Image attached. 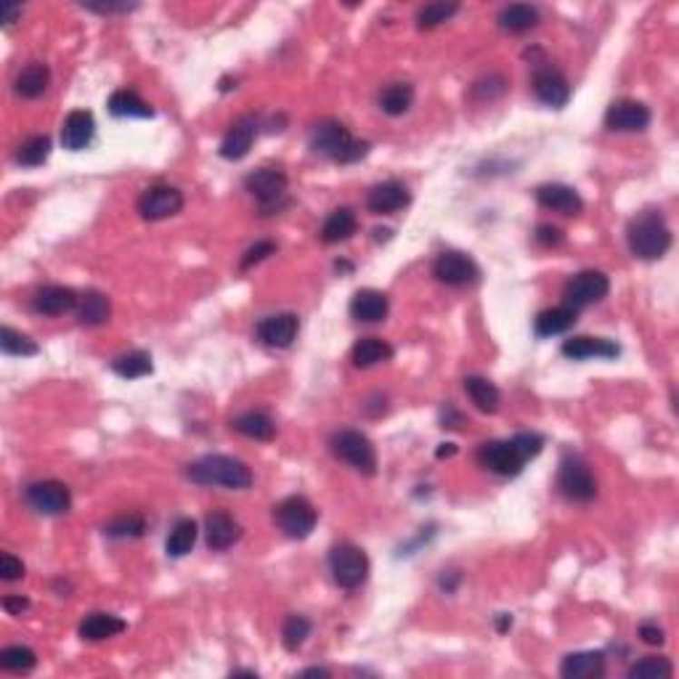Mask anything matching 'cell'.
Instances as JSON below:
<instances>
[{
  "label": "cell",
  "mask_w": 679,
  "mask_h": 679,
  "mask_svg": "<svg viewBox=\"0 0 679 679\" xmlns=\"http://www.w3.org/2000/svg\"><path fill=\"white\" fill-rule=\"evenodd\" d=\"M186 476L200 486H221L231 491H244L252 486V470L241 459L226 454H207L194 465H189Z\"/></svg>",
  "instance_id": "1"
},
{
  "label": "cell",
  "mask_w": 679,
  "mask_h": 679,
  "mask_svg": "<svg viewBox=\"0 0 679 679\" xmlns=\"http://www.w3.org/2000/svg\"><path fill=\"white\" fill-rule=\"evenodd\" d=\"M626 241H629V250L635 258L661 261L672 247V229L666 226L664 215H658L655 210H647L629 223Z\"/></svg>",
  "instance_id": "2"
},
{
  "label": "cell",
  "mask_w": 679,
  "mask_h": 679,
  "mask_svg": "<svg viewBox=\"0 0 679 679\" xmlns=\"http://www.w3.org/2000/svg\"><path fill=\"white\" fill-rule=\"evenodd\" d=\"M330 571L342 589H359L369 576V557L361 546L350 542L335 544L330 549Z\"/></svg>",
  "instance_id": "3"
},
{
  "label": "cell",
  "mask_w": 679,
  "mask_h": 679,
  "mask_svg": "<svg viewBox=\"0 0 679 679\" xmlns=\"http://www.w3.org/2000/svg\"><path fill=\"white\" fill-rule=\"evenodd\" d=\"M332 454L348 462L353 470L364 473V476H374L377 473V454H374L372 441L359 433V430H340L332 436Z\"/></svg>",
  "instance_id": "4"
},
{
  "label": "cell",
  "mask_w": 679,
  "mask_h": 679,
  "mask_svg": "<svg viewBox=\"0 0 679 679\" xmlns=\"http://www.w3.org/2000/svg\"><path fill=\"white\" fill-rule=\"evenodd\" d=\"M273 520L284 531V536L308 539L316 528L319 512L306 497H287L284 502H279V507L273 509Z\"/></svg>",
  "instance_id": "5"
},
{
  "label": "cell",
  "mask_w": 679,
  "mask_h": 679,
  "mask_svg": "<svg viewBox=\"0 0 679 679\" xmlns=\"http://www.w3.org/2000/svg\"><path fill=\"white\" fill-rule=\"evenodd\" d=\"M557 488L566 499L571 502H592L597 497V480L589 473V467L568 454L563 462H560V470H557Z\"/></svg>",
  "instance_id": "6"
},
{
  "label": "cell",
  "mask_w": 679,
  "mask_h": 679,
  "mask_svg": "<svg viewBox=\"0 0 679 679\" xmlns=\"http://www.w3.org/2000/svg\"><path fill=\"white\" fill-rule=\"evenodd\" d=\"M181 210H183V194L181 189L168 186V183L149 186L138 197V212L143 221H165V218L178 215Z\"/></svg>",
  "instance_id": "7"
},
{
  "label": "cell",
  "mask_w": 679,
  "mask_h": 679,
  "mask_svg": "<svg viewBox=\"0 0 679 679\" xmlns=\"http://www.w3.org/2000/svg\"><path fill=\"white\" fill-rule=\"evenodd\" d=\"M27 505L40 515H64L72 507V494L62 480H37L27 486Z\"/></svg>",
  "instance_id": "8"
},
{
  "label": "cell",
  "mask_w": 679,
  "mask_h": 679,
  "mask_svg": "<svg viewBox=\"0 0 679 679\" xmlns=\"http://www.w3.org/2000/svg\"><path fill=\"white\" fill-rule=\"evenodd\" d=\"M244 189L261 202V207H279L287 197V175L279 168H258L244 178Z\"/></svg>",
  "instance_id": "9"
},
{
  "label": "cell",
  "mask_w": 679,
  "mask_h": 679,
  "mask_svg": "<svg viewBox=\"0 0 679 679\" xmlns=\"http://www.w3.org/2000/svg\"><path fill=\"white\" fill-rule=\"evenodd\" d=\"M611 292V279L603 271H581L566 284V306L586 308L600 303Z\"/></svg>",
  "instance_id": "10"
},
{
  "label": "cell",
  "mask_w": 679,
  "mask_h": 679,
  "mask_svg": "<svg viewBox=\"0 0 679 679\" xmlns=\"http://www.w3.org/2000/svg\"><path fill=\"white\" fill-rule=\"evenodd\" d=\"M353 141L356 138L350 136V131L338 120H324L310 131V149L319 157H327V160H335V162H342V157H345V152L350 149Z\"/></svg>",
  "instance_id": "11"
},
{
  "label": "cell",
  "mask_w": 679,
  "mask_h": 679,
  "mask_svg": "<svg viewBox=\"0 0 679 679\" xmlns=\"http://www.w3.org/2000/svg\"><path fill=\"white\" fill-rule=\"evenodd\" d=\"M477 462H480L486 470H491V473L505 477L520 476V473H523V465H526V459H523L520 451L515 448L512 438H509V441L483 443V446L477 448Z\"/></svg>",
  "instance_id": "12"
},
{
  "label": "cell",
  "mask_w": 679,
  "mask_h": 679,
  "mask_svg": "<svg viewBox=\"0 0 679 679\" xmlns=\"http://www.w3.org/2000/svg\"><path fill=\"white\" fill-rule=\"evenodd\" d=\"M436 279L446 287H473L480 279V269L465 252H441L433 263Z\"/></svg>",
  "instance_id": "13"
},
{
  "label": "cell",
  "mask_w": 679,
  "mask_h": 679,
  "mask_svg": "<svg viewBox=\"0 0 679 679\" xmlns=\"http://www.w3.org/2000/svg\"><path fill=\"white\" fill-rule=\"evenodd\" d=\"M605 125L608 131H615V133H640L650 125V109L635 99L613 102L605 112Z\"/></svg>",
  "instance_id": "14"
},
{
  "label": "cell",
  "mask_w": 679,
  "mask_h": 679,
  "mask_svg": "<svg viewBox=\"0 0 679 679\" xmlns=\"http://www.w3.org/2000/svg\"><path fill=\"white\" fill-rule=\"evenodd\" d=\"M534 93L536 99L552 109H563L571 102V85L563 72L555 67H536L534 69Z\"/></svg>",
  "instance_id": "15"
},
{
  "label": "cell",
  "mask_w": 679,
  "mask_h": 679,
  "mask_svg": "<svg viewBox=\"0 0 679 679\" xmlns=\"http://www.w3.org/2000/svg\"><path fill=\"white\" fill-rule=\"evenodd\" d=\"M255 136H258V120L252 114L247 117H239L237 123L226 131V136L221 141V157L229 160V162H237V160H244L255 143Z\"/></svg>",
  "instance_id": "16"
},
{
  "label": "cell",
  "mask_w": 679,
  "mask_h": 679,
  "mask_svg": "<svg viewBox=\"0 0 679 679\" xmlns=\"http://www.w3.org/2000/svg\"><path fill=\"white\" fill-rule=\"evenodd\" d=\"M239 539H241V526H239L229 512L218 509V512L207 515V520H204V542H207V546L212 552H226Z\"/></svg>",
  "instance_id": "17"
},
{
  "label": "cell",
  "mask_w": 679,
  "mask_h": 679,
  "mask_svg": "<svg viewBox=\"0 0 679 679\" xmlns=\"http://www.w3.org/2000/svg\"><path fill=\"white\" fill-rule=\"evenodd\" d=\"M298 330H300V321L295 313H273L258 324V338L269 348H290L298 338Z\"/></svg>",
  "instance_id": "18"
},
{
  "label": "cell",
  "mask_w": 679,
  "mask_h": 679,
  "mask_svg": "<svg viewBox=\"0 0 679 679\" xmlns=\"http://www.w3.org/2000/svg\"><path fill=\"white\" fill-rule=\"evenodd\" d=\"M96 136V120L88 109H74L69 112L64 125H62V143L69 152H83Z\"/></svg>",
  "instance_id": "19"
},
{
  "label": "cell",
  "mask_w": 679,
  "mask_h": 679,
  "mask_svg": "<svg viewBox=\"0 0 679 679\" xmlns=\"http://www.w3.org/2000/svg\"><path fill=\"white\" fill-rule=\"evenodd\" d=\"M408 189L401 181H385L377 183L369 197H367V207L372 210L374 215H393L399 210H404L408 204Z\"/></svg>",
  "instance_id": "20"
},
{
  "label": "cell",
  "mask_w": 679,
  "mask_h": 679,
  "mask_svg": "<svg viewBox=\"0 0 679 679\" xmlns=\"http://www.w3.org/2000/svg\"><path fill=\"white\" fill-rule=\"evenodd\" d=\"M77 303H80L77 292L64 284H48L37 290L33 298V308L43 316H62V313H69Z\"/></svg>",
  "instance_id": "21"
},
{
  "label": "cell",
  "mask_w": 679,
  "mask_h": 679,
  "mask_svg": "<svg viewBox=\"0 0 679 679\" xmlns=\"http://www.w3.org/2000/svg\"><path fill=\"white\" fill-rule=\"evenodd\" d=\"M536 202L546 207V210H555V212H563V215H578L584 210V200L578 197L576 189L566 186V183H544L536 189Z\"/></svg>",
  "instance_id": "22"
},
{
  "label": "cell",
  "mask_w": 679,
  "mask_h": 679,
  "mask_svg": "<svg viewBox=\"0 0 679 679\" xmlns=\"http://www.w3.org/2000/svg\"><path fill=\"white\" fill-rule=\"evenodd\" d=\"M388 310H390V300L385 292L379 290H359L353 298H350V316L356 321H364V324H377V321H385L388 319Z\"/></svg>",
  "instance_id": "23"
},
{
  "label": "cell",
  "mask_w": 679,
  "mask_h": 679,
  "mask_svg": "<svg viewBox=\"0 0 679 679\" xmlns=\"http://www.w3.org/2000/svg\"><path fill=\"white\" fill-rule=\"evenodd\" d=\"M621 353L618 342L608 338H571L563 342V356L574 359V361H584V359H615Z\"/></svg>",
  "instance_id": "24"
},
{
  "label": "cell",
  "mask_w": 679,
  "mask_h": 679,
  "mask_svg": "<svg viewBox=\"0 0 679 679\" xmlns=\"http://www.w3.org/2000/svg\"><path fill=\"white\" fill-rule=\"evenodd\" d=\"M605 672V655L600 650H581L571 653L560 664V674L566 679H595Z\"/></svg>",
  "instance_id": "25"
},
{
  "label": "cell",
  "mask_w": 679,
  "mask_h": 679,
  "mask_svg": "<svg viewBox=\"0 0 679 679\" xmlns=\"http://www.w3.org/2000/svg\"><path fill=\"white\" fill-rule=\"evenodd\" d=\"M128 629V624L120 615L112 613H91L83 618L80 624V637L88 643H102V640H112L117 635H123Z\"/></svg>",
  "instance_id": "26"
},
{
  "label": "cell",
  "mask_w": 679,
  "mask_h": 679,
  "mask_svg": "<svg viewBox=\"0 0 679 679\" xmlns=\"http://www.w3.org/2000/svg\"><path fill=\"white\" fill-rule=\"evenodd\" d=\"M48 83H51V69L45 67L43 62H33L16 74L14 91H16V96L33 102V99H40L48 91Z\"/></svg>",
  "instance_id": "27"
},
{
  "label": "cell",
  "mask_w": 679,
  "mask_h": 679,
  "mask_svg": "<svg viewBox=\"0 0 679 679\" xmlns=\"http://www.w3.org/2000/svg\"><path fill=\"white\" fill-rule=\"evenodd\" d=\"M576 308L571 306H555L542 310L534 321V332L539 338H555V335H563L568 332L574 324H576Z\"/></svg>",
  "instance_id": "28"
},
{
  "label": "cell",
  "mask_w": 679,
  "mask_h": 679,
  "mask_svg": "<svg viewBox=\"0 0 679 679\" xmlns=\"http://www.w3.org/2000/svg\"><path fill=\"white\" fill-rule=\"evenodd\" d=\"M499 27L509 34H523L539 25V11L528 3H509L497 16Z\"/></svg>",
  "instance_id": "29"
},
{
  "label": "cell",
  "mask_w": 679,
  "mask_h": 679,
  "mask_svg": "<svg viewBox=\"0 0 679 679\" xmlns=\"http://www.w3.org/2000/svg\"><path fill=\"white\" fill-rule=\"evenodd\" d=\"M393 359V345H388L385 340L379 338H364L359 340L350 350V361L359 369H369L377 364H385Z\"/></svg>",
  "instance_id": "30"
},
{
  "label": "cell",
  "mask_w": 679,
  "mask_h": 679,
  "mask_svg": "<svg viewBox=\"0 0 679 679\" xmlns=\"http://www.w3.org/2000/svg\"><path fill=\"white\" fill-rule=\"evenodd\" d=\"M465 393L470 396V401L476 404V408H480L483 414H497L499 411V404H502V393L499 388L486 379V377H465Z\"/></svg>",
  "instance_id": "31"
},
{
  "label": "cell",
  "mask_w": 679,
  "mask_h": 679,
  "mask_svg": "<svg viewBox=\"0 0 679 679\" xmlns=\"http://www.w3.org/2000/svg\"><path fill=\"white\" fill-rule=\"evenodd\" d=\"M359 229V218L350 207H340L335 210L327 221H324V229H321V241L324 244H340V241H348V239L356 234Z\"/></svg>",
  "instance_id": "32"
},
{
  "label": "cell",
  "mask_w": 679,
  "mask_h": 679,
  "mask_svg": "<svg viewBox=\"0 0 679 679\" xmlns=\"http://www.w3.org/2000/svg\"><path fill=\"white\" fill-rule=\"evenodd\" d=\"M231 425L237 433H241L244 438H252V441H271L276 436V425L266 411H244Z\"/></svg>",
  "instance_id": "33"
},
{
  "label": "cell",
  "mask_w": 679,
  "mask_h": 679,
  "mask_svg": "<svg viewBox=\"0 0 679 679\" xmlns=\"http://www.w3.org/2000/svg\"><path fill=\"white\" fill-rule=\"evenodd\" d=\"M109 316H112V303H109L106 295L91 290V292H85L80 298V310H77L80 324H85V327H102V324L109 321Z\"/></svg>",
  "instance_id": "34"
},
{
  "label": "cell",
  "mask_w": 679,
  "mask_h": 679,
  "mask_svg": "<svg viewBox=\"0 0 679 679\" xmlns=\"http://www.w3.org/2000/svg\"><path fill=\"white\" fill-rule=\"evenodd\" d=\"M106 106H109V112H112L114 117H141V120L154 117V109L143 102L136 91H114V93L109 96V103H106Z\"/></svg>",
  "instance_id": "35"
},
{
  "label": "cell",
  "mask_w": 679,
  "mask_h": 679,
  "mask_svg": "<svg viewBox=\"0 0 679 679\" xmlns=\"http://www.w3.org/2000/svg\"><path fill=\"white\" fill-rule=\"evenodd\" d=\"M197 536H200V528H197V523H194L192 517L178 520V523L172 526V531H170L168 542H165V549H168L170 557H183V555H189V552L194 549V544H197Z\"/></svg>",
  "instance_id": "36"
},
{
  "label": "cell",
  "mask_w": 679,
  "mask_h": 679,
  "mask_svg": "<svg viewBox=\"0 0 679 679\" xmlns=\"http://www.w3.org/2000/svg\"><path fill=\"white\" fill-rule=\"evenodd\" d=\"M414 103V88L408 83H390L382 93H379V109L390 117H401L407 114Z\"/></svg>",
  "instance_id": "37"
},
{
  "label": "cell",
  "mask_w": 679,
  "mask_h": 679,
  "mask_svg": "<svg viewBox=\"0 0 679 679\" xmlns=\"http://www.w3.org/2000/svg\"><path fill=\"white\" fill-rule=\"evenodd\" d=\"M112 372L123 379H138V377H146V374L154 372V364H152V356L143 353V350H131L120 359L112 361Z\"/></svg>",
  "instance_id": "38"
},
{
  "label": "cell",
  "mask_w": 679,
  "mask_h": 679,
  "mask_svg": "<svg viewBox=\"0 0 679 679\" xmlns=\"http://www.w3.org/2000/svg\"><path fill=\"white\" fill-rule=\"evenodd\" d=\"M0 666L11 674H27L37 666V653L27 645H11L0 650Z\"/></svg>",
  "instance_id": "39"
},
{
  "label": "cell",
  "mask_w": 679,
  "mask_h": 679,
  "mask_svg": "<svg viewBox=\"0 0 679 679\" xmlns=\"http://www.w3.org/2000/svg\"><path fill=\"white\" fill-rule=\"evenodd\" d=\"M457 11H459V3H446V0L428 3V5H422L417 11V27L419 30H436V27H441L443 22H448Z\"/></svg>",
  "instance_id": "40"
},
{
  "label": "cell",
  "mask_w": 679,
  "mask_h": 679,
  "mask_svg": "<svg viewBox=\"0 0 679 679\" xmlns=\"http://www.w3.org/2000/svg\"><path fill=\"white\" fill-rule=\"evenodd\" d=\"M629 679H669L674 674V666L664 655H647L643 661L629 666Z\"/></svg>",
  "instance_id": "41"
},
{
  "label": "cell",
  "mask_w": 679,
  "mask_h": 679,
  "mask_svg": "<svg viewBox=\"0 0 679 679\" xmlns=\"http://www.w3.org/2000/svg\"><path fill=\"white\" fill-rule=\"evenodd\" d=\"M48 157H51V138L48 136L27 138L16 152V162L25 168H40L43 162H48Z\"/></svg>",
  "instance_id": "42"
},
{
  "label": "cell",
  "mask_w": 679,
  "mask_h": 679,
  "mask_svg": "<svg viewBox=\"0 0 679 679\" xmlns=\"http://www.w3.org/2000/svg\"><path fill=\"white\" fill-rule=\"evenodd\" d=\"M310 637V621L306 615H290L281 626V643L290 653H298L300 647L306 645V640Z\"/></svg>",
  "instance_id": "43"
},
{
  "label": "cell",
  "mask_w": 679,
  "mask_h": 679,
  "mask_svg": "<svg viewBox=\"0 0 679 679\" xmlns=\"http://www.w3.org/2000/svg\"><path fill=\"white\" fill-rule=\"evenodd\" d=\"M146 531V523L141 515H125V517H114L112 523L103 526V534L112 536V539H138L143 536Z\"/></svg>",
  "instance_id": "44"
},
{
  "label": "cell",
  "mask_w": 679,
  "mask_h": 679,
  "mask_svg": "<svg viewBox=\"0 0 679 679\" xmlns=\"http://www.w3.org/2000/svg\"><path fill=\"white\" fill-rule=\"evenodd\" d=\"M0 348H3V353H8V356H37V350H40L33 338L16 332V330H11V327H3V330H0Z\"/></svg>",
  "instance_id": "45"
},
{
  "label": "cell",
  "mask_w": 679,
  "mask_h": 679,
  "mask_svg": "<svg viewBox=\"0 0 679 679\" xmlns=\"http://www.w3.org/2000/svg\"><path fill=\"white\" fill-rule=\"evenodd\" d=\"M505 91H507V80H505L502 74H488V77H480L477 83H473L470 96H473L476 102L486 103L499 99V96H505Z\"/></svg>",
  "instance_id": "46"
},
{
  "label": "cell",
  "mask_w": 679,
  "mask_h": 679,
  "mask_svg": "<svg viewBox=\"0 0 679 679\" xmlns=\"http://www.w3.org/2000/svg\"><path fill=\"white\" fill-rule=\"evenodd\" d=\"M512 443H515V448L520 451V457H523L526 462L534 459V457H539L544 448V438L539 433H517V436L512 438Z\"/></svg>",
  "instance_id": "47"
},
{
  "label": "cell",
  "mask_w": 679,
  "mask_h": 679,
  "mask_svg": "<svg viewBox=\"0 0 679 679\" xmlns=\"http://www.w3.org/2000/svg\"><path fill=\"white\" fill-rule=\"evenodd\" d=\"M83 8H88L93 14H131V11H136L138 3H128V0H88V3H83Z\"/></svg>",
  "instance_id": "48"
},
{
  "label": "cell",
  "mask_w": 679,
  "mask_h": 679,
  "mask_svg": "<svg viewBox=\"0 0 679 679\" xmlns=\"http://www.w3.org/2000/svg\"><path fill=\"white\" fill-rule=\"evenodd\" d=\"M276 252V244L273 241H258V244H252L247 252H244V258H241V263H239V269L241 271H247V269H252V266H258V263H263L269 255Z\"/></svg>",
  "instance_id": "49"
},
{
  "label": "cell",
  "mask_w": 679,
  "mask_h": 679,
  "mask_svg": "<svg viewBox=\"0 0 679 679\" xmlns=\"http://www.w3.org/2000/svg\"><path fill=\"white\" fill-rule=\"evenodd\" d=\"M22 576H25V563L16 555L3 552L0 555V578L3 581H19Z\"/></svg>",
  "instance_id": "50"
},
{
  "label": "cell",
  "mask_w": 679,
  "mask_h": 679,
  "mask_svg": "<svg viewBox=\"0 0 679 679\" xmlns=\"http://www.w3.org/2000/svg\"><path fill=\"white\" fill-rule=\"evenodd\" d=\"M536 241L542 247H560L566 241V237H563V231L557 226H539L536 229Z\"/></svg>",
  "instance_id": "51"
},
{
  "label": "cell",
  "mask_w": 679,
  "mask_h": 679,
  "mask_svg": "<svg viewBox=\"0 0 679 679\" xmlns=\"http://www.w3.org/2000/svg\"><path fill=\"white\" fill-rule=\"evenodd\" d=\"M640 637H643L645 645H664V643H666L664 629H658L655 624H643V626H640Z\"/></svg>",
  "instance_id": "52"
},
{
  "label": "cell",
  "mask_w": 679,
  "mask_h": 679,
  "mask_svg": "<svg viewBox=\"0 0 679 679\" xmlns=\"http://www.w3.org/2000/svg\"><path fill=\"white\" fill-rule=\"evenodd\" d=\"M27 608H30V600L22 597V595H8V597H3V611L11 613V615H22Z\"/></svg>",
  "instance_id": "53"
},
{
  "label": "cell",
  "mask_w": 679,
  "mask_h": 679,
  "mask_svg": "<svg viewBox=\"0 0 679 679\" xmlns=\"http://www.w3.org/2000/svg\"><path fill=\"white\" fill-rule=\"evenodd\" d=\"M441 422H443L441 428H448V430H459V428H462V425L467 422V419H465V417H462L459 411H454V408L448 407L446 411H443Z\"/></svg>",
  "instance_id": "54"
},
{
  "label": "cell",
  "mask_w": 679,
  "mask_h": 679,
  "mask_svg": "<svg viewBox=\"0 0 679 679\" xmlns=\"http://www.w3.org/2000/svg\"><path fill=\"white\" fill-rule=\"evenodd\" d=\"M19 16H22V5L19 3H8L3 8V27H11Z\"/></svg>",
  "instance_id": "55"
},
{
  "label": "cell",
  "mask_w": 679,
  "mask_h": 679,
  "mask_svg": "<svg viewBox=\"0 0 679 679\" xmlns=\"http://www.w3.org/2000/svg\"><path fill=\"white\" fill-rule=\"evenodd\" d=\"M457 451H459L457 443H441V446L436 448V459H451Z\"/></svg>",
  "instance_id": "56"
},
{
  "label": "cell",
  "mask_w": 679,
  "mask_h": 679,
  "mask_svg": "<svg viewBox=\"0 0 679 679\" xmlns=\"http://www.w3.org/2000/svg\"><path fill=\"white\" fill-rule=\"evenodd\" d=\"M509 626H512V615H509V613H499V621H497V629H499V632H507Z\"/></svg>",
  "instance_id": "57"
},
{
  "label": "cell",
  "mask_w": 679,
  "mask_h": 679,
  "mask_svg": "<svg viewBox=\"0 0 679 679\" xmlns=\"http://www.w3.org/2000/svg\"><path fill=\"white\" fill-rule=\"evenodd\" d=\"M303 677H330V672H327V669L313 666V669H306V672H303Z\"/></svg>",
  "instance_id": "58"
},
{
  "label": "cell",
  "mask_w": 679,
  "mask_h": 679,
  "mask_svg": "<svg viewBox=\"0 0 679 679\" xmlns=\"http://www.w3.org/2000/svg\"><path fill=\"white\" fill-rule=\"evenodd\" d=\"M231 677H258L255 672H231Z\"/></svg>",
  "instance_id": "59"
}]
</instances>
